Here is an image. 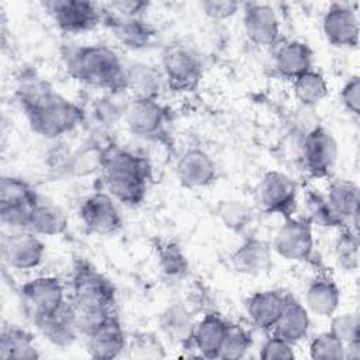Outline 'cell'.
I'll use <instances>...</instances> for the list:
<instances>
[{"mask_svg": "<svg viewBox=\"0 0 360 360\" xmlns=\"http://www.w3.org/2000/svg\"><path fill=\"white\" fill-rule=\"evenodd\" d=\"M101 176L107 193L124 205H139L152 180L150 162L132 150L110 142L103 153Z\"/></svg>", "mask_w": 360, "mask_h": 360, "instance_id": "6da1fadb", "label": "cell"}, {"mask_svg": "<svg viewBox=\"0 0 360 360\" xmlns=\"http://www.w3.org/2000/svg\"><path fill=\"white\" fill-rule=\"evenodd\" d=\"M79 316L80 332L115 314L117 291L114 284L89 262L77 259L70 281V298Z\"/></svg>", "mask_w": 360, "mask_h": 360, "instance_id": "7a4b0ae2", "label": "cell"}, {"mask_svg": "<svg viewBox=\"0 0 360 360\" xmlns=\"http://www.w3.org/2000/svg\"><path fill=\"white\" fill-rule=\"evenodd\" d=\"M63 58L75 80L108 93H125V66L112 48L82 45L68 51Z\"/></svg>", "mask_w": 360, "mask_h": 360, "instance_id": "3957f363", "label": "cell"}, {"mask_svg": "<svg viewBox=\"0 0 360 360\" xmlns=\"http://www.w3.org/2000/svg\"><path fill=\"white\" fill-rule=\"evenodd\" d=\"M24 112L31 131L51 141L68 135L86 120L82 107L53 89L25 108Z\"/></svg>", "mask_w": 360, "mask_h": 360, "instance_id": "277c9868", "label": "cell"}, {"mask_svg": "<svg viewBox=\"0 0 360 360\" xmlns=\"http://www.w3.org/2000/svg\"><path fill=\"white\" fill-rule=\"evenodd\" d=\"M163 80L173 91H195L204 76V63L200 53L188 44L172 42L160 53Z\"/></svg>", "mask_w": 360, "mask_h": 360, "instance_id": "5b68a950", "label": "cell"}, {"mask_svg": "<svg viewBox=\"0 0 360 360\" xmlns=\"http://www.w3.org/2000/svg\"><path fill=\"white\" fill-rule=\"evenodd\" d=\"M20 298L31 322L56 312L68 302L65 287L55 276H39L24 283Z\"/></svg>", "mask_w": 360, "mask_h": 360, "instance_id": "8992f818", "label": "cell"}, {"mask_svg": "<svg viewBox=\"0 0 360 360\" xmlns=\"http://www.w3.org/2000/svg\"><path fill=\"white\" fill-rule=\"evenodd\" d=\"M44 7L56 27L66 34H82L103 22L101 4L87 0H49Z\"/></svg>", "mask_w": 360, "mask_h": 360, "instance_id": "52a82bcc", "label": "cell"}, {"mask_svg": "<svg viewBox=\"0 0 360 360\" xmlns=\"http://www.w3.org/2000/svg\"><path fill=\"white\" fill-rule=\"evenodd\" d=\"M338 142L323 125L314 128L301 139V159L311 177H330L338 163Z\"/></svg>", "mask_w": 360, "mask_h": 360, "instance_id": "ba28073f", "label": "cell"}, {"mask_svg": "<svg viewBox=\"0 0 360 360\" xmlns=\"http://www.w3.org/2000/svg\"><path fill=\"white\" fill-rule=\"evenodd\" d=\"M124 121L132 135L158 141L166 134L169 110L158 98H129L124 112Z\"/></svg>", "mask_w": 360, "mask_h": 360, "instance_id": "9c48e42d", "label": "cell"}, {"mask_svg": "<svg viewBox=\"0 0 360 360\" xmlns=\"http://www.w3.org/2000/svg\"><path fill=\"white\" fill-rule=\"evenodd\" d=\"M271 248L285 260L311 262L315 248L314 225L307 218H284L274 235Z\"/></svg>", "mask_w": 360, "mask_h": 360, "instance_id": "30bf717a", "label": "cell"}, {"mask_svg": "<svg viewBox=\"0 0 360 360\" xmlns=\"http://www.w3.org/2000/svg\"><path fill=\"white\" fill-rule=\"evenodd\" d=\"M297 183L285 173L270 170L263 174L257 186V200L262 210L270 215L292 217L297 207Z\"/></svg>", "mask_w": 360, "mask_h": 360, "instance_id": "8fae6325", "label": "cell"}, {"mask_svg": "<svg viewBox=\"0 0 360 360\" xmlns=\"http://www.w3.org/2000/svg\"><path fill=\"white\" fill-rule=\"evenodd\" d=\"M84 228L96 235H112L122 228V217L110 193L96 191L86 197L79 208Z\"/></svg>", "mask_w": 360, "mask_h": 360, "instance_id": "7c38bea8", "label": "cell"}, {"mask_svg": "<svg viewBox=\"0 0 360 360\" xmlns=\"http://www.w3.org/2000/svg\"><path fill=\"white\" fill-rule=\"evenodd\" d=\"M242 25L246 38L257 46H276L281 41L280 18L270 4L243 3Z\"/></svg>", "mask_w": 360, "mask_h": 360, "instance_id": "4fadbf2b", "label": "cell"}, {"mask_svg": "<svg viewBox=\"0 0 360 360\" xmlns=\"http://www.w3.org/2000/svg\"><path fill=\"white\" fill-rule=\"evenodd\" d=\"M87 353L94 359H115L127 349V335L115 314L105 316L86 332Z\"/></svg>", "mask_w": 360, "mask_h": 360, "instance_id": "5bb4252c", "label": "cell"}, {"mask_svg": "<svg viewBox=\"0 0 360 360\" xmlns=\"http://www.w3.org/2000/svg\"><path fill=\"white\" fill-rule=\"evenodd\" d=\"M322 32L329 44L339 48H357L359 18L353 7L332 3L322 17Z\"/></svg>", "mask_w": 360, "mask_h": 360, "instance_id": "9a60e30c", "label": "cell"}, {"mask_svg": "<svg viewBox=\"0 0 360 360\" xmlns=\"http://www.w3.org/2000/svg\"><path fill=\"white\" fill-rule=\"evenodd\" d=\"M103 8V22L117 38L120 44H122L128 49H145L150 46L156 37L155 27L145 21L143 17H122L111 10H108L104 4Z\"/></svg>", "mask_w": 360, "mask_h": 360, "instance_id": "2e32d148", "label": "cell"}, {"mask_svg": "<svg viewBox=\"0 0 360 360\" xmlns=\"http://www.w3.org/2000/svg\"><path fill=\"white\" fill-rule=\"evenodd\" d=\"M4 262L15 270H32L45 256V243L30 231H15L1 242Z\"/></svg>", "mask_w": 360, "mask_h": 360, "instance_id": "e0dca14e", "label": "cell"}, {"mask_svg": "<svg viewBox=\"0 0 360 360\" xmlns=\"http://www.w3.org/2000/svg\"><path fill=\"white\" fill-rule=\"evenodd\" d=\"M176 176L184 188H205L217 180L218 167L204 149L190 148L177 159Z\"/></svg>", "mask_w": 360, "mask_h": 360, "instance_id": "ac0fdd59", "label": "cell"}, {"mask_svg": "<svg viewBox=\"0 0 360 360\" xmlns=\"http://www.w3.org/2000/svg\"><path fill=\"white\" fill-rule=\"evenodd\" d=\"M32 323L48 342L59 347L70 346L80 332L77 312L69 300L56 312Z\"/></svg>", "mask_w": 360, "mask_h": 360, "instance_id": "d6986e66", "label": "cell"}, {"mask_svg": "<svg viewBox=\"0 0 360 360\" xmlns=\"http://www.w3.org/2000/svg\"><path fill=\"white\" fill-rule=\"evenodd\" d=\"M273 248L264 239L250 236L229 256L231 267L243 276H260L271 266Z\"/></svg>", "mask_w": 360, "mask_h": 360, "instance_id": "ffe728a7", "label": "cell"}, {"mask_svg": "<svg viewBox=\"0 0 360 360\" xmlns=\"http://www.w3.org/2000/svg\"><path fill=\"white\" fill-rule=\"evenodd\" d=\"M314 68V52L311 46L298 39L280 41L274 46V69L284 77L294 80Z\"/></svg>", "mask_w": 360, "mask_h": 360, "instance_id": "44dd1931", "label": "cell"}, {"mask_svg": "<svg viewBox=\"0 0 360 360\" xmlns=\"http://www.w3.org/2000/svg\"><path fill=\"white\" fill-rule=\"evenodd\" d=\"M326 200L336 214L342 228L357 229L359 222V186L347 179H335L329 183Z\"/></svg>", "mask_w": 360, "mask_h": 360, "instance_id": "7402d4cb", "label": "cell"}, {"mask_svg": "<svg viewBox=\"0 0 360 360\" xmlns=\"http://www.w3.org/2000/svg\"><path fill=\"white\" fill-rule=\"evenodd\" d=\"M228 321L215 312L205 314L194 325L191 346L204 359H219L221 347L228 329Z\"/></svg>", "mask_w": 360, "mask_h": 360, "instance_id": "603a6c76", "label": "cell"}, {"mask_svg": "<svg viewBox=\"0 0 360 360\" xmlns=\"http://www.w3.org/2000/svg\"><path fill=\"white\" fill-rule=\"evenodd\" d=\"M309 326L311 319L307 307H304L291 294H285L281 315L270 333L290 342L291 345H295L307 338Z\"/></svg>", "mask_w": 360, "mask_h": 360, "instance_id": "cb8c5ba5", "label": "cell"}, {"mask_svg": "<svg viewBox=\"0 0 360 360\" xmlns=\"http://www.w3.org/2000/svg\"><path fill=\"white\" fill-rule=\"evenodd\" d=\"M284 301L285 294H283L281 291H257L246 300V314L256 328L264 332H270L281 315Z\"/></svg>", "mask_w": 360, "mask_h": 360, "instance_id": "d4e9b609", "label": "cell"}, {"mask_svg": "<svg viewBox=\"0 0 360 360\" xmlns=\"http://www.w3.org/2000/svg\"><path fill=\"white\" fill-rule=\"evenodd\" d=\"M163 83L160 69L153 65L134 62L125 66V93L131 98H159Z\"/></svg>", "mask_w": 360, "mask_h": 360, "instance_id": "484cf974", "label": "cell"}, {"mask_svg": "<svg viewBox=\"0 0 360 360\" xmlns=\"http://www.w3.org/2000/svg\"><path fill=\"white\" fill-rule=\"evenodd\" d=\"M340 288L329 276L315 277L305 291V305L312 314L323 318L335 315L340 305Z\"/></svg>", "mask_w": 360, "mask_h": 360, "instance_id": "4316f807", "label": "cell"}, {"mask_svg": "<svg viewBox=\"0 0 360 360\" xmlns=\"http://www.w3.org/2000/svg\"><path fill=\"white\" fill-rule=\"evenodd\" d=\"M68 225V215L59 205L39 198L30 212L27 231L38 236H58L66 232Z\"/></svg>", "mask_w": 360, "mask_h": 360, "instance_id": "83f0119b", "label": "cell"}, {"mask_svg": "<svg viewBox=\"0 0 360 360\" xmlns=\"http://www.w3.org/2000/svg\"><path fill=\"white\" fill-rule=\"evenodd\" d=\"M159 328L163 335L183 347L191 345V336L195 322L188 309L181 304H170L159 314Z\"/></svg>", "mask_w": 360, "mask_h": 360, "instance_id": "f1b7e54d", "label": "cell"}, {"mask_svg": "<svg viewBox=\"0 0 360 360\" xmlns=\"http://www.w3.org/2000/svg\"><path fill=\"white\" fill-rule=\"evenodd\" d=\"M0 356L17 360L39 359L34 335L18 325H4L0 332Z\"/></svg>", "mask_w": 360, "mask_h": 360, "instance_id": "f546056e", "label": "cell"}, {"mask_svg": "<svg viewBox=\"0 0 360 360\" xmlns=\"http://www.w3.org/2000/svg\"><path fill=\"white\" fill-rule=\"evenodd\" d=\"M108 143H100L97 141H89L83 143L77 150L68 153L62 170L70 177H86L101 169V160L104 149Z\"/></svg>", "mask_w": 360, "mask_h": 360, "instance_id": "4dcf8cb0", "label": "cell"}, {"mask_svg": "<svg viewBox=\"0 0 360 360\" xmlns=\"http://www.w3.org/2000/svg\"><path fill=\"white\" fill-rule=\"evenodd\" d=\"M292 93L301 105L314 107L329 94V86L325 76L312 68L292 80Z\"/></svg>", "mask_w": 360, "mask_h": 360, "instance_id": "1f68e13d", "label": "cell"}, {"mask_svg": "<svg viewBox=\"0 0 360 360\" xmlns=\"http://www.w3.org/2000/svg\"><path fill=\"white\" fill-rule=\"evenodd\" d=\"M39 195L35 188L24 179L15 176H3L0 180V205H15L32 208Z\"/></svg>", "mask_w": 360, "mask_h": 360, "instance_id": "d6a6232c", "label": "cell"}, {"mask_svg": "<svg viewBox=\"0 0 360 360\" xmlns=\"http://www.w3.org/2000/svg\"><path fill=\"white\" fill-rule=\"evenodd\" d=\"M215 212L221 224L235 233L246 231L255 218L252 207L248 205L245 201L235 198L218 201Z\"/></svg>", "mask_w": 360, "mask_h": 360, "instance_id": "836d02e7", "label": "cell"}, {"mask_svg": "<svg viewBox=\"0 0 360 360\" xmlns=\"http://www.w3.org/2000/svg\"><path fill=\"white\" fill-rule=\"evenodd\" d=\"M159 269L169 280H183L190 271V263L176 242H163L158 246Z\"/></svg>", "mask_w": 360, "mask_h": 360, "instance_id": "e575fe53", "label": "cell"}, {"mask_svg": "<svg viewBox=\"0 0 360 360\" xmlns=\"http://www.w3.org/2000/svg\"><path fill=\"white\" fill-rule=\"evenodd\" d=\"M305 208H307V219L315 225L322 228H340L342 225L329 205L326 195L318 193L316 190H307L305 193Z\"/></svg>", "mask_w": 360, "mask_h": 360, "instance_id": "d590c367", "label": "cell"}, {"mask_svg": "<svg viewBox=\"0 0 360 360\" xmlns=\"http://www.w3.org/2000/svg\"><path fill=\"white\" fill-rule=\"evenodd\" d=\"M252 347V335L238 323H228L225 339L221 347L219 359L239 360L243 359Z\"/></svg>", "mask_w": 360, "mask_h": 360, "instance_id": "8d00e7d4", "label": "cell"}, {"mask_svg": "<svg viewBox=\"0 0 360 360\" xmlns=\"http://www.w3.org/2000/svg\"><path fill=\"white\" fill-rule=\"evenodd\" d=\"M338 264L346 271H356L359 267V233L353 228H342L335 243Z\"/></svg>", "mask_w": 360, "mask_h": 360, "instance_id": "74e56055", "label": "cell"}, {"mask_svg": "<svg viewBox=\"0 0 360 360\" xmlns=\"http://www.w3.org/2000/svg\"><path fill=\"white\" fill-rule=\"evenodd\" d=\"M311 359L316 360H343L346 356V346L332 332H322L311 339L308 346Z\"/></svg>", "mask_w": 360, "mask_h": 360, "instance_id": "f35d334b", "label": "cell"}, {"mask_svg": "<svg viewBox=\"0 0 360 360\" xmlns=\"http://www.w3.org/2000/svg\"><path fill=\"white\" fill-rule=\"evenodd\" d=\"M330 328L332 332L345 346L352 343H360V321L356 312H347L340 315L330 316Z\"/></svg>", "mask_w": 360, "mask_h": 360, "instance_id": "ab89813d", "label": "cell"}, {"mask_svg": "<svg viewBox=\"0 0 360 360\" xmlns=\"http://www.w3.org/2000/svg\"><path fill=\"white\" fill-rule=\"evenodd\" d=\"M259 357L263 360H291L295 357L294 345L276 335H270L260 346Z\"/></svg>", "mask_w": 360, "mask_h": 360, "instance_id": "60d3db41", "label": "cell"}, {"mask_svg": "<svg viewBox=\"0 0 360 360\" xmlns=\"http://www.w3.org/2000/svg\"><path fill=\"white\" fill-rule=\"evenodd\" d=\"M200 7L208 18L224 21L233 17L242 8V3L233 0H205Z\"/></svg>", "mask_w": 360, "mask_h": 360, "instance_id": "b9f144b4", "label": "cell"}, {"mask_svg": "<svg viewBox=\"0 0 360 360\" xmlns=\"http://www.w3.org/2000/svg\"><path fill=\"white\" fill-rule=\"evenodd\" d=\"M340 101L343 107L359 117L360 114V77L357 75L352 76L340 90Z\"/></svg>", "mask_w": 360, "mask_h": 360, "instance_id": "7bdbcfd3", "label": "cell"}, {"mask_svg": "<svg viewBox=\"0 0 360 360\" xmlns=\"http://www.w3.org/2000/svg\"><path fill=\"white\" fill-rule=\"evenodd\" d=\"M103 4L112 13L122 17H143L145 11L149 7V3L138 1V0H120V1H110Z\"/></svg>", "mask_w": 360, "mask_h": 360, "instance_id": "ee69618b", "label": "cell"}, {"mask_svg": "<svg viewBox=\"0 0 360 360\" xmlns=\"http://www.w3.org/2000/svg\"><path fill=\"white\" fill-rule=\"evenodd\" d=\"M132 350L142 352V354H141L142 357H163L165 356V353L162 352L163 347H162L160 342L149 333H146L141 339H138L135 343V349H132Z\"/></svg>", "mask_w": 360, "mask_h": 360, "instance_id": "f6af8a7d", "label": "cell"}]
</instances>
